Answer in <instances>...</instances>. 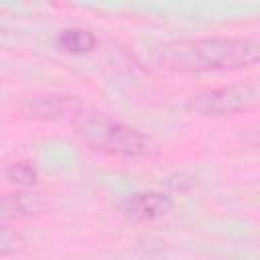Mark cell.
Masks as SVG:
<instances>
[{
  "label": "cell",
  "mask_w": 260,
  "mask_h": 260,
  "mask_svg": "<svg viewBox=\"0 0 260 260\" xmlns=\"http://www.w3.org/2000/svg\"><path fill=\"white\" fill-rule=\"evenodd\" d=\"M152 59L158 67L181 73L246 69L260 63V41L250 37L175 39L156 47Z\"/></svg>",
  "instance_id": "obj_1"
},
{
  "label": "cell",
  "mask_w": 260,
  "mask_h": 260,
  "mask_svg": "<svg viewBox=\"0 0 260 260\" xmlns=\"http://www.w3.org/2000/svg\"><path fill=\"white\" fill-rule=\"evenodd\" d=\"M73 130L89 148L106 154L136 158L148 150V140L142 132L100 112L81 110L73 118Z\"/></svg>",
  "instance_id": "obj_2"
},
{
  "label": "cell",
  "mask_w": 260,
  "mask_h": 260,
  "mask_svg": "<svg viewBox=\"0 0 260 260\" xmlns=\"http://www.w3.org/2000/svg\"><path fill=\"white\" fill-rule=\"evenodd\" d=\"M189 110L201 116H232L248 106V95L238 87L205 89L189 98Z\"/></svg>",
  "instance_id": "obj_3"
},
{
  "label": "cell",
  "mask_w": 260,
  "mask_h": 260,
  "mask_svg": "<svg viewBox=\"0 0 260 260\" xmlns=\"http://www.w3.org/2000/svg\"><path fill=\"white\" fill-rule=\"evenodd\" d=\"M171 197L158 191H144V193H132L122 201V211L138 221H152L169 213L171 209Z\"/></svg>",
  "instance_id": "obj_4"
},
{
  "label": "cell",
  "mask_w": 260,
  "mask_h": 260,
  "mask_svg": "<svg viewBox=\"0 0 260 260\" xmlns=\"http://www.w3.org/2000/svg\"><path fill=\"white\" fill-rule=\"evenodd\" d=\"M26 112L37 120H57L63 116L75 118L81 112V106L75 98L63 93H45L26 102Z\"/></svg>",
  "instance_id": "obj_5"
},
{
  "label": "cell",
  "mask_w": 260,
  "mask_h": 260,
  "mask_svg": "<svg viewBox=\"0 0 260 260\" xmlns=\"http://www.w3.org/2000/svg\"><path fill=\"white\" fill-rule=\"evenodd\" d=\"M45 201L41 193L28 189H16L2 197V211L4 217H30L43 209Z\"/></svg>",
  "instance_id": "obj_6"
},
{
  "label": "cell",
  "mask_w": 260,
  "mask_h": 260,
  "mask_svg": "<svg viewBox=\"0 0 260 260\" xmlns=\"http://www.w3.org/2000/svg\"><path fill=\"white\" fill-rule=\"evenodd\" d=\"M95 43H98V39L87 28H65L57 35V47L67 53H73V55L91 51L95 47Z\"/></svg>",
  "instance_id": "obj_7"
},
{
  "label": "cell",
  "mask_w": 260,
  "mask_h": 260,
  "mask_svg": "<svg viewBox=\"0 0 260 260\" xmlns=\"http://www.w3.org/2000/svg\"><path fill=\"white\" fill-rule=\"evenodd\" d=\"M37 167L30 160H14L4 169V177L8 183L16 187H30L37 181Z\"/></svg>",
  "instance_id": "obj_8"
},
{
  "label": "cell",
  "mask_w": 260,
  "mask_h": 260,
  "mask_svg": "<svg viewBox=\"0 0 260 260\" xmlns=\"http://www.w3.org/2000/svg\"><path fill=\"white\" fill-rule=\"evenodd\" d=\"M22 248V238L16 234V230H10L8 225L2 228V238H0V252L2 256H8L12 252H18Z\"/></svg>",
  "instance_id": "obj_9"
}]
</instances>
